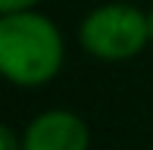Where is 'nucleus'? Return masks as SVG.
Listing matches in <instances>:
<instances>
[{
	"instance_id": "f257e3e1",
	"label": "nucleus",
	"mask_w": 153,
	"mask_h": 150,
	"mask_svg": "<svg viewBox=\"0 0 153 150\" xmlns=\"http://www.w3.org/2000/svg\"><path fill=\"white\" fill-rule=\"evenodd\" d=\"M66 63V38L41 10L0 13V72L16 88H44Z\"/></svg>"
},
{
	"instance_id": "f03ea898",
	"label": "nucleus",
	"mask_w": 153,
	"mask_h": 150,
	"mask_svg": "<svg viewBox=\"0 0 153 150\" xmlns=\"http://www.w3.org/2000/svg\"><path fill=\"white\" fill-rule=\"evenodd\" d=\"M78 44L88 56L100 59V63L134 59L153 44L150 13H144L134 3H125V0L100 3L81 19Z\"/></svg>"
},
{
	"instance_id": "7ed1b4c3",
	"label": "nucleus",
	"mask_w": 153,
	"mask_h": 150,
	"mask_svg": "<svg viewBox=\"0 0 153 150\" xmlns=\"http://www.w3.org/2000/svg\"><path fill=\"white\" fill-rule=\"evenodd\" d=\"M25 150H91V128L72 110H44L22 128Z\"/></svg>"
},
{
	"instance_id": "20e7f679",
	"label": "nucleus",
	"mask_w": 153,
	"mask_h": 150,
	"mask_svg": "<svg viewBox=\"0 0 153 150\" xmlns=\"http://www.w3.org/2000/svg\"><path fill=\"white\" fill-rule=\"evenodd\" d=\"M0 150H25L22 131H16L13 125H3L0 128Z\"/></svg>"
},
{
	"instance_id": "39448f33",
	"label": "nucleus",
	"mask_w": 153,
	"mask_h": 150,
	"mask_svg": "<svg viewBox=\"0 0 153 150\" xmlns=\"http://www.w3.org/2000/svg\"><path fill=\"white\" fill-rule=\"evenodd\" d=\"M44 0H0V13H22V10H38Z\"/></svg>"
},
{
	"instance_id": "423d86ee",
	"label": "nucleus",
	"mask_w": 153,
	"mask_h": 150,
	"mask_svg": "<svg viewBox=\"0 0 153 150\" xmlns=\"http://www.w3.org/2000/svg\"><path fill=\"white\" fill-rule=\"evenodd\" d=\"M150 38H153V6H150Z\"/></svg>"
}]
</instances>
